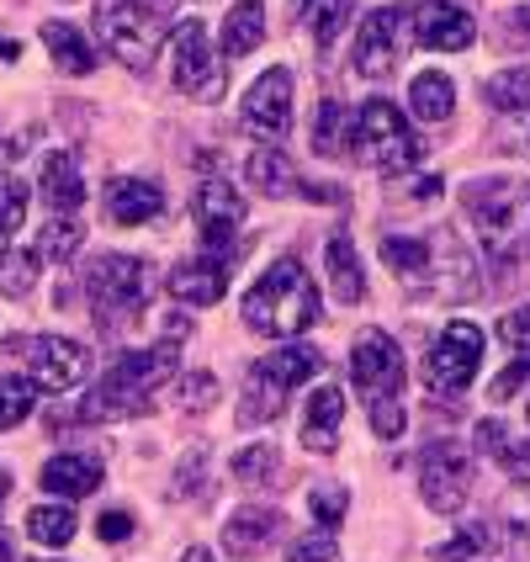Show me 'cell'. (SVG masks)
I'll return each mask as SVG.
<instances>
[{"instance_id":"b9f144b4","label":"cell","mask_w":530,"mask_h":562,"mask_svg":"<svg viewBox=\"0 0 530 562\" xmlns=\"http://www.w3.org/2000/svg\"><path fill=\"white\" fill-rule=\"evenodd\" d=\"M499 531L520 547V552H530V488H515L509 499H504L499 509Z\"/></svg>"},{"instance_id":"d590c367","label":"cell","mask_w":530,"mask_h":562,"mask_svg":"<svg viewBox=\"0 0 530 562\" xmlns=\"http://www.w3.org/2000/svg\"><path fill=\"white\" fill-rule=\"evenodd\" d=\"M483 101H488L494 112H526V106H530V64L494 75V80L483 86Z\"/></svg>"},{"instance_id":"e575fe53","label":"cell","mask_w":530,"mask_h":562,"mask_svg":"<svg viewBox=\"0 0 530 562\" xmlns=\"http://www.w3.org/2000/svg\"><path fill=\"white\" fill-rule=\"evenodd\" d=\"M281 451L271 440H260V446H245L239 457H234V477L245 483V488H266V483H281Z\"/></svg>"},{"instance_id":"2e32d148","label":"cell","mask_w":530,"mask_h":562,"mask_svg":"<svg viewBox=\"0 0 530 562\" xmlns=\"http://www.w3.org/2000/svg\"><path fill=\"white\" fill-rule=\"evenodd\" d=\"M149 408H155L149 393H127V387L101 382V387L86 393L80 404L48 408V430H59V425H101V419H138V414H149Z\"/></svg>"},{"instance_id":"83f0119b","label":"cell","mask_w":530,"mask_h":562,"mask_svg":"<svg viewBox=\"0 0 530 562\" xmlns=\"http://www.w3.org/2000/svg\"><path fill=\"white\" fill-rule=\"evenodd\" d=\"M255 367L271 376L281 393H292L297 382H308V376L324 372V350H313V345H286V350H271V356L255 361Z\"/></svg>"},{"instance_id":"d4e9b609","label":"cell","mask_w":530,"mask_h":562,"mask_svg":"<svg viewBox=\"0 0 530 562\" xmlns=\"http://www.w3.org/2000/svg\"><path fill=\"white\" fill-rule=\"evenodd\" d=\"M245 176H250V187L260 191V196H303V181H297V165L281 155V144H266L260 155L245 165Z\"/></svg>"},{"instance_id":"7bdbcfd3","label":"cell","mask_w":530,"mask_h":562,"mask_svg":"<svg viewBox=\"0 0 530 562\" xmlns=\"http://www.w3.org/2000/svg\"><path fill=\"white\" fill-rule=\"evenodd\" d=\"M308 504H313V520H318L324 531H335V526L345 520V504H350V494H345L340 483H318V488L308 494Z\"/></svg>"},{"instance_id":"3957f363","label":"cell","mask_w":530,"mask_h":562,"mask_svg":"<svg viewBox=\"0 0 530 562\" xmlns=\"http://www.w3.org/2000/svg\"><path fill=\"white\" fill-rule=\"evenodd\" d=\"M462 202H467V218L477 223L483 250L499 266H520L530 255V181L488 176V181H472Z\"/></svg>"},{"instance_id":"cb8c5ba5","label":"cell","mask_w":530,"mask_h":562,"mask_svg":"<svg viewBox=\"0 0 530 562\" xmlns=\"http://www.w3.org/2000/svg\"><path fill=\"white\" fill-rule=\"evenodd\" d=\"M324 271H329V286H335L340 303H361L367 297V277H361V260H356V245H350L345 228H335L329 245H324Z\"/></svg>"},{"instance_id":"8fae6325","label":"cell","mask_w":530,"mask_h":562,"mask_svg":"<svg viewBox=\"0 0 530 562\" xmlns=\"http://www.w3.org/2000/svg\"><path fill=\"white\" fill-rule=\"evenodd\" d=\"M419 494L436 515H462L472 494V457L462 440H436L419 462Z\"/></svg>"},{"instance_id":"f6af8a7d","label":"cell","mask_w":530,"mask_h":562,"mask_svg":"<svg viewBox=\"0 0 530 562\" xmlns=\"http://www.w3.org/2000/svg\"><path fill=\"white\" fill-rule=\"evenodd\" d=\"M335 558H340V547H335V531H324V526H313L308 536H297L292 552H286V562H335Z\"/></svg>"},{"instance_id":"4316f807","label":"cell","mask_w":530,"mask_h":562,"mask_svg":"<svg viewBox=\"0 0 530 562\" xmlns=\"http://www.w3.org/2000/svg\"><path fill=\"white\" fill-rule=\"evenodd\" d=\"M350 11H356V0H292V22L308 27V37L318 48H329L350 27Z\"/></svg>"},{"instance_id":"ab89813d","label":"cell","mask_w":530,"mask_h":562,"mask_svg":"<svg viewBox=\"0 0 530 562\" xmlns=\"http://www.w3.org/2000/svg\"><path fill=\"white\" fill-rule=\"evenodd\" d=\"M32 414V382L27 376H0V430H16Z\"/></svg>"},{"instance_id":"f35d334b","label":"cell","mask_w":530,"mask_h":562,"mask_svg":"<svg viewBox=\"0 0 530 562\" xmlns=\"http://www.w3.org/2000/svg\"><path fill=\"white\" fill-rule=\"evenodd\" d=\"M80 239H86V223L80 218H54L48 228H43V245H37V255H48V260H69V255L80 250Z\"/></svg>"},{"instance_id":"9a60e30c","label":"cell","mask_w":530,"mask_h":562,"mask_svg":"<svg viewBox=\"0 0 530 562\" xmlns=\"http://www.w3.org/2000/svg\"><path fill=\"white\" fill-rule=\"evenodd\" d=\"M191 213H196V228H202L207 250L228 255L239 223H245V196L234 191V181H202L196 196H191Z\"/></svg>"},{"instance_id":"5bb4252c","label":"cell","mask_w":530,"mask_h":562,"mask_svg":"<svg viewBox=\"0 0 530 562\" xmlns=\"http://www.w3.org/2000/svg\"><path fill=\"white\" fill-rule=\"evenodd\" d=\"M239 123L250 127L255 138H266V144H281V138H286V127H292V75H286V69H266L250 91H245Z\"/></svg>"},{"instance_id":"ffe728a7","label":"cell","mask_w":530,"mask_h":562,"mask_svg":"<svg viewBox=\"0 0 530 562\" xmlns=\"http://www.w3.org/2000/svg\"><path fill=\"white\" fill-rule=\"evenodd\" d=\"M101 207H106L112 223L138 228V223H155L165 213V191L155 181H138V176H117V181H106V191H101Z\"/></svg>"},{"instance_id":"7402d4cb","label":"cell","mask_w":530,"mask_h":562,"mask_svg":"<svg viewBox=\"0 0 530 562\" xmlns=\"http://www.w3.org/2000/svg\"><path fill=\"white\" fill-rule=\"evenodd\" d=\"M101 477H106L101 457H86V451H64V457H54L48 468L37 472V483L48 494H59V499H86V494H95Z\"/></svg>"},{"instance_id":"f1b7e54d","label":"cell","mask_w":530,"mask_h":562,"mask_svg":"<svg viewBox=\"0 0 530 562\" xmlns=\"http://www.w3.org/2000/svg\"><path fill=\"white\" fill-rule=\"evenodd\" d=\"M408 106H414L419 123H446V117L456 112V86H451L440 69H425V75H414V86H408Z\"/></svg>"},{"instance_id":"bcb514c9","label":"cell","mask_w":530,"mask_h":562,"mask_svg":"<svg viewBox=\"0 0 530 562\" xmlns=\"http://www.w3.org/2000/svg\"><path fill=\"white\" fill-rule=\"evenodd\" d=\"M526 382H530V345L515 356V367H504V372L488 382V398H499V404H504V398H515Z\"/></svg>"},{"instance_id":"6da1fadb","label":"cell","mask_w":530,"mask_h":562,"mask_svg":"<svg viewBox=\"0 0 530 562\" xmlns=\"http://www.w3.org/2000/svg\"><path fill=\"white\" fill-rule=\"evenodd\" d=\"M382 260L398 277L404 292L414 297H467L477 286L467 245L456 239V228H425V234H387Z\"/></svg>"},{"instance_id":"836d02e7","label":"cell","mask_w":530,"mask_h":562,"mask_svg":"<svg viewBox=\"0 0 530 562\" xmlns=\"http://www.w3.org/2000/svg\"><path fill=\"white\" fill-rule=\"evenodd\" d=\"M27 536L37 547H69V541H75L69 504H37V509H27Z\"/></svg>"},{"instance_id":"277c9868","label":"cell","mask_w":530,"mask_h":562,"mask_svg":"<svg viewBox=\"0 0 530 562\" xmlns=\"http://www.w3.org/2000/svg\"><path fill=\"white\" fill-rule=\"evenodd\" d=\"M350 372H356V387L367 398L372 430L382 440H398L404 436V350L393 345V335L361 329L350 345Z\"/></svg>"},{"instance_id":"f546056e","label":"cell","mask_w":530,"mask_h":562,"mask_svg":"<svg viewBox=\"0 0 530 562\" xmlns=\"http://www.w3.org/2000/svg\"><path fill=\"white\" fill-rule=\"evenodd\" d=\"M281 408H286V393H281V387L260 372V367H250V376H245V393H239V425H245V430H255V425H271V419H281Z\"/></svg>"},{"instance_id":"60d3db41","label":"cell","mask_w":530,"mask_h":562,"mask_svg":"<svg viewBox=\"0 0 530 562\" xmlns=\"http://www.w3.org/2000/svg\"><path fill=\"white\" fill-rule=\"evenodd\" d=\"M483 547H494V531L488 526H467V531H456L451 541H440L436 552H430V562H472Z\"/></svg>"},{"instance_id":"30bf717a","label":"cell","mask_w":530,"mask_h":562,"mask_svg":"<svg viewBox=\"0 0 530 562\" xmlns=\"http://www.w3.org/2000/svg\"><path fill=\"white\" fill-rule=\"evenodd\" d=\"M404 43H408V11H404V5H376L372 16H361L350 69H356L361 80H387V75L398 69Z\"/></svg>"},{"instance_id":"f5cc1de1","label":"cell","mask_w":530,"mask_h":562,"mask_svg":"<svg viewBox=\"0 0 530 562\" xmlns=\"http://www.w3.org/2000/svg\"><path fill=\"white\" fill-rule=\"evenodd\" d=\"M0 59H22V48H16L11 37H0Z\"/></svg>"},{"instance_id":"44dd1931","label":"cell","mask_w":530,"mask_h":562,"mask_svg":"<svg viewBox=\"0 0 530 562\" xmlns=\"http://www.w3.org/2000/svg\"><path fill=\"white\" fill-rule=\"evenodd\" d=\"M37 196L48 202V213H54V218H75V207L86 202V181H80V165H75V155L54 149V155L43 159Z\"/></svg>"},{"instance_id":"ee69618b","label":"cell","mask_w":530,"mask_h":562,"mask_svg":"<svg viewBox=\"0 0 530 562\" xmlns=\"http://www.w3.org/2000/svg\"><path fill=\"white\" fill-rule=\"evenodd\" d=\"M213 404H218V376L213 372L181 376V414H207Z\"/></svg>"},{"instance_id":"1f68e13d","label":"cell","mask_w":530,"mask_h":562,"mask_svg":"<svg viewBox=\"0 0 530 562\" xmlns=\"http://www.w3.org/2000/svg\"><path fill=\"white\" fill-rule=\"evenodd\" d=\"M345 133H350V112H345V101L324 95V101H318V112H313V155H324V159L345 155Z\"/></svg>"},{"instance_id":"7a4b0ae2","label":"cell","mask_w":530,"mask_h":562,"mask_svg":"<svg viewBox=\"0 0 530 562\" xmlns=\"http://www.w3.org/2000/svg\"><path fill=\"white\" fill-rule=\"evenodd\" d=\"M239 308H245V324H250L255 335H271V340L303 335V329L318 324V286H313L308 266H303L297 255H286V260H277V266L245 292Z\"/></svg>"},{"instance_id":"74e56055","label":"cell","mask_w":530,"mask_h":562,"mask_svg":"<svg viewBox=\"0 0 530 562\" xmlns=\"http://www.w3.org/2000/svg\"><path fill=\"white\" fill-rule=\"evenodd\" d=\"M22 223H27V187L11 170H0V250H11Z\"/></svg>"},{"instance_id":"d6986e66","label":"cell","mask_w":530,"mask_h":562,"mask_svg":"<svg viewBox=\"0 0 530 562\" xmlns=\"http://www.w3.org/2000/svg\"><path fill=\"white\" fill-rule=\"evenodd\" d=\"M281 531H286V515L281 509H266V504H245V509H234L228 515V526H223V547L234 552V558H260L266 547H277Z\"/></svg>"},{"instance_id":"8992f818","label":"cell","mask_w":530,"mask_h":562,"mask_svg":"<svg viewBox=\"0 0 530 562\" xmlns=\"http://www.w3.org/2000/svg\"><path fill=\"white\" fill-rule=\"evenodd\" d=\"M345 155L361 159L367 170H382V176H404L408 165H419L425 155V138L404 123V112L393 101H367L361 112H350V133H345Z\"/></svg>"},{"instance_id":"d6a6232c","label":"cell","mask_w":530,"mask_h":562,"mask_svg":"<svg viewBox=\"0 0 530 562\" xmlns=\"http://www.w3.org/2000/svg\"><path fill=\"white\" fill-rule=\"evenodd\" d=\"M477 446H483V457H494V462H504L509 472L530 477V440H515L499 419H483V425H477Z\"/></svg>"},{"instance_id":"7dc6e473","label":"cell","mask_w":530,"mask_h":562,"mask_svg":"<svg viewBox=\"0 0 530 562\" xmlns=\"http://www.w3.org/2000/svg\"><path fill=\"white\" fill-rule=\"evenodd\" d=\"M494 335H499L509 350H526V345H530V303H526V308H509V313H504Z\"/></svg>"},{"instance_id":"8d00e7d4","label":"cell","mask_w":530,"mask_h":562,"mask_svg":"<svg viewBox=\"0 0 530 562\" xmlns=\"http://www.w3.org/2000/svg\"><path fill=\"white\" fill-rule=\"evenodd\" d=\"M37 250H0V297H27L37 286Z\"/></svg>"},{"instance_id":"681fc988","label":"cell","mask_w":530,"mask_h":562,"mask_svg":"<svg viewBox=\"0 0 530 562\" xmlns=\"http://www.w3.org/2000/svg\"><path fill=\"white\" fill-rule=\"evenodd\" d=\"M95 536H101V541H127V536H133V515H127V509H101V515H95Z\"/></svg>"},{"instance_id":"f907efd6","label":"cell","mask_w":530,"mask_h":562,"mask_svg":"<svg viewBox=\"0 0 530 562\" xmlns=\"http://www.w3.org/2000/svg\"><path fill=\"white\" fill-rule=\"evenodd\" d=\"M504 37H509V48H530V5L504 11Z\"/></svg>"},{"instance_id":"5b68a950","label":"cell","mask_w":530,"mask_h":562,"mask_svg":"<svg viewBox=\"0 0 530 562\" xmlns=\"http://www.w3.org/2000/svg\"><path fill=\"white\" fill-rule=\"evenodd\" d=\"M86 297H91L95 329L106 340H117V335L144 324V308L155 297V277L138 255H101L86 271Z\"/></svg>"},{"instance_id":"11a10c76","label":"cell","mask_w":530,"mask_h":562,"mask_svg":"<svg viewBox=\"0 0 530 562\" xmlns=\"http://www.w3.org/2000/svg\"><path fill=\"white\" fill-rule=\"evenodd\" d=\"M0 562H11V547H5V541H0Z\"/></svg>"},{"instance_id":"4fadbf2b","label":"cell","mask_w":530,"mask_h":562,"mask_svg":"<svg viewBox=\"0 0 530 562\" xmlns=\"http://www.w3.org/2000/svg\"><path fill=\"white\" fill-rule=\"evenodd\" d=\"M408 37L430 54H462L477 37V22L456 0H419V5H408Z\"/></svg>"},{"instance_id":"603a6c76","label":"cell","mask_w":530,"mask_h":562,"mask_svg":"<svg viewBox=\"0 0 530 562\" xmlns=\"http://www.w3.org/2000/svg\"><path fill=\"white\" fill-rule=\"evenodd\" d=\"M340 419H345V393L340 387H318L308 398V425H303V446L329 457L340 446Z\"/></svg>"},{"instance_id":"52a82bcc","label":"cell","mask_w":530,"mask_h":562,"mask_svg":"<svg viewBox=\"0 0 530 562\" xmlns=\"http://www.w3.org/2000/svg\"><path fill=\"white\" fill-rule=\"evenodd\" d=\"M95 32L106 43V54L127 69H149L165 43V16L138 5V0H95Z\"/></svg>"},{"instance_id":"816d5d0a","label":"cell","mask_w":530,"mask_h":562,"mask_svg":"<svg viewBox=\"0 0 530 562\" xmlns=\"http://www.w3.org/2000/svg\"><path fill=\"white\" fill-rule=\"evenodd\" d=\"M181 562H213V552H207V547H187V558Z\"/></svg>"},{"instance_id":"484cf974","label":"cell","mask_w":530,"mask_h":562,"mask_svg":"<svg viewBox=\"0 0 530 562\" xmlns=\"http://www.w3.org/2000/svg\"><path fill=\"white\" fill-rule=\"evenodd\" d=\"M266 43V5L260 0H239L223 22V59H250L255 48Z\"/></svg>"},{"instance_id":"7c38bea8","label":"cell","mask_w":530,"mask_h":562,"mask_svg":"<svg viewBox=\"0 0 530 562\" xmlns=\"http://www.w3.org/2000/svg\"><path fill=\"white\" fill-rule=\"evenodd\" d=\"M170 59H176V91L191 101H218L223 95V59L207 43V27L191 16L170 37Z\"/></svg>"},{"instance_id":"e0dca14e","label":"cell","mask_w":530,"mask_h":562,"mask_svg":"<svg viewBox=\"0 0 530 562\" xmlns=\"http://www.w3.org/2000/svg\"><path fill=\"white\" fill-rule=\"evenodd\" d=\"M176 372H181V350H176V340H165V345H149V350H127V356H117L112 372L101 376V382L127 387V393H155L159 382H170Z\"/></svg>"},{"instance_id":"c3c4849f","label":"cell","mask_w":530,"mask_h":562,"mask_svg":"<svg viewBox=\"0 0 530 562\" xmlns=\"http://www.w3.org/2000/svg\"><path fill=\"white\" fill-rule=\"evenodd\" d=\"M202 468H207V446H196V451L181 457V472H176V477H181V483H176L181 499H187V494H202Z\"/></svg>"},{"instance_id":"ac0fdd59","label":"cell","mask_w":530,"mask_h":562,"mask_svg":"<svg viewBox=\"0 0 530 562\" xmlns=\"http://www.w3.org/2000/svg\"><path fill=\"white\" fill-rule=\"evenodd\" d=\"M223 292H228V255L207 250L202 260H181L170 271V297L187 308H213V303H223Z\"/></svg>"},{"instance_id":"9f6ffc18","label":"cell","mask_w":530,"mask_h":562,"mask_svg":"<svg viewBox=\"0 0 530 562\" xmlns=\"http://www.w3.org/2000/svg\"><path fill=\"white\" fill-rule=\"evenodd\" d=\"M0 499H5V472H0Z\"/></svg>"},{"instance_id":"4dcf8cb0","label":"cell","mask_w":530,"mask_h":562,"mask_svg":"<svg viewBox=\"0 0 530 562\" xmlns=\"http://www.w3.org/2000/svg\"><path fill=\"white\" fill-rule=\"evenodd\" d=\"M43 43H48V54L59 64L64 75H91L95 69V48L80 37V27H69V22H43Z\"/></svg>"},{"instance_id":"db71d44e","label":"cell","mask_w":530,"mask_h":562,"mask_svg":"<svg viewBox=\"0 0 530 562\" xmlns=\"http://www.w3.org/2000/svg\"><path fill=\"white\" fill-rule=\"evenodd\" d=\"M138 5H149V11H159V16H165V5H170V0H138Z\"/></svg>"},{"instance_id":"9c48e42d","label":"cell","mask_w":530,"mask_h":562,"mask_svg":"<svg viewBox=\"0 0 530 562\" xmlns=\"http://www.w3.org/2000/svg\"><path fill=\"white\" fill-rule=\"evenodd\" d=\"M483 367V329L467 324V318H456V324H446L430 345V356H425V382H430V393H462L472 376Z\"/></svg>"},{"instance_id":"ba28073f","label":"cell","mask_w":530,"mask_h":562,"mask_svg":"<svg viewBox=\"0 0 530 562\" xmlns=\"http://www.w3.org/2000/svg\"><path fill=\"white\" fill-rule=\"evenodd\" d=\"M11 356H27V382L32 387H48V393H69L91 376V350L80 340H64V335H11L5 340Z\"/></svg>"}]
</instances>
